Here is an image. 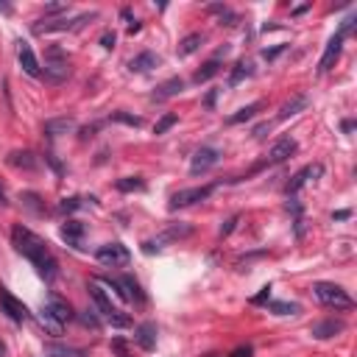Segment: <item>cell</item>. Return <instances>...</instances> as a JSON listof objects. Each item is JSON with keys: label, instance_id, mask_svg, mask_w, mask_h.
<instances>
[{"label": "cell", "instance_id": "cell-1", "mask_svg": "<svg viewBox=\"0 0 357 357\" xmlns=\"http://www.w3.org/2000/svg\"><path fill=\"white\" fill-rule=\"evenodd\" d=\"M12 243H15V249L37 268V274H40L42 279H53V276H56V260H53L48 243H45L40 235H34L31 229H26V226L17 224V226L12 229Z\"/></svg>", "mask_w": 357, "mask_h": 357}, {"label": "cell", "instance_id": "cell-2", "mask_svg": "<svg viewBox=\"0 0 357 357\" xmlns=\"http://www.w3.org/2000/svg\"><path fill=\"white\" fill-rule=\"evenodd\" d=\"M313 293L324 307H335V310H351L354 307V299L335 282H315Z\"/></svg>", "mask_w": 357, "mask_h": 357}, {"label": "cell", "instance_id": "cell-3", "mask_svg": "<svg viewBox=\"0 0 357 357\" xmlns=\"http://www.w3.org/2000/svg\"><path fill=\"white\" fill-rule=\"evenodd\" d=\"M90 296H92V301L98 304V310H101V315L112 324V326H117V329H126V326H131V318L123 313V310H117L115 304H112V299L98 288V285H90Z\"/></svg>", "mask_w": 357, "mask_h": 357}, {"label": "cell", "instance_id": "cell-4", "mask_svg": "<svg viewBox=\"0 0 357 357\" xmlns=\"http://www.w3.org/2000/svg\"><path fill=\"white\" fill-rule=\"evenodd\" d=\"M95 260L101 265H106V268H126L131 254H128V249L123 243H106V246H101L95 251Z\"/></svg>", "mask_w": 357, "mask_h": 357}, {"label": "cell", "instance_id": "cell-5", "mask_svg": "<svg viewBox=\"0 0 357 357\" xmlns=\"http://www.w3.org/2000/svg\"><path fill=\"white\" fill-rule=\"evenodd\" d=\"M218 185H204V188H188V190H178L170 196V210H182V207H190V204H199V201H207L213 193H215Z\"/></svg>", "mask_w": 357, "mask_h": 357}, {"label": "cell", "instance_id": "cell-6", "mask_svg": "<svg viewBox=\"0 0 357 357\" xmlns=\"http://www.w3.org/2000/svg\"><path fill=\"white\" fill-rule=\"evenodd\" d=\"M193 229L188 226V224H173L170 229H165L159 238H153V240H145L142 243V251L145 254H153V251H162L165 249V243H170V240H178V238H188Z\"/></svg>", "mask_w": 357, "mask_h": 357}, {"label": "cell", "instance_id": "cell-7", "mask_svg": "<svg viewBox=\"0 0 357 357\" xmlns=\"http://www.w3.org/2000/svg\"><path fill=\"white\" fill-rule=\"evenodd\" d=\"M0 313H6L12 321H17V324H23V321H28V307L17 299V296H12L3 285H0Z\"/></svg>", "mask_w": 357, "mask_h": 357}, {"label": "cell", "instance_id": "cell-8", "mask_svg": "<svg viewBox=\"0 0 357 357\" xmlns=\"http://www.w3.org/2000/svg\"><path fill=\"white\" fill-rule=\"evenodd\" d=\"M321 176H324V165H321V162H313V165L301 167V170L290 178V185H288V196H296L307 182H315V178H321Z\"/></svg>", "mask_w": 357, "mask_h": 357}, {"label": "cell", "instance_id": "cell-9", "mask_svg": "<svg viewBox=\"0 0 357 357\" xmlns=\"http://www.w3.org/2000/svg\"><path fill=\"white\" fill-rule=\"evenodd\" d=\"M218 159H221V153H218L215 148L204 145V148H199V151L193 153V162H190V173H193V176H199V173H207L213 165H218Z\"/></svg>", "mask_w": 357, "mask_h": 357}, {"label": "cell", "instance_id": "cell-10", "mask_svg": "<svg viewBox=\"0 0 357 357\" xmlns=\"http://www.w3.org/2000/svg\"><path fill=\"white\" fill-rule=\"evenodd\" d=\"M296 151H299L296 140H293V137H282V140H276V142H274V148L268 151V162H265V165H279V162L290 159Z\"/></svg>", "mask_w": 357, "mask_h": 357}, {"label": "cell", "instance_id": "cell-11", "mask_svg": "<svg viewBox=\"0 0 357 357\" xmlns=\"http://www.w3.org/2000/svg\"><path fill=\"white\" fill-rule=\"evenodd\" d=\"M343 40H346V37L335 34V37L326 42V51H324V56H321V62H318V73H329V70L335 67V62H338V56H340V48H343Z\"/></svg>", "mask_w": 357, "mask_h": 357}, {"label": "cell", "instance_id": "cell-12", "mask_svg": "<svg viewBox=\"0 0 357 357\" xmlns=\"http://www.w3.org/2000/svg\"><path fill=\"white\" fill-rule=\"evenodd\" d=\"M45 313H51L56 321H62V324H67L70 318H73V310H70V304L62 299V296H56V293H51L48 296V301H45V307H42Z\"/></svg>", "mask_w": 357, "mask_h": 357}, {"label": "cell", "instance_id": "cell-13", "mask_svg": "<svg viewBox=\"0 0 357 357\" xmlns=\"http://www.w3.org/2000/svg\"><path fill=\"white\" fill-rule=\"evenodd\" d=\"M346 329V324L340 321V318H326V321H318V324H313V338H318V340H326V338H335V335H340Z\"/></svg>", "mask_w": 357, "mask_h": 357}, {"label": "cell", "instance_id": "cell-14", "mask_svg": "<svg viewBox=\"0 0 357 357\" xmlns=\"http://www.w3.org/2000/svg\"><path fill=\"white\" fill-rule=\"evenodd\" d=\"M17 59H20V67L28 73V76H40L42 70H40V62H37V56H34V51H31V45L28 42H17Z\"/></svg>", "mask_w": 357, "mask_h": 357}, {"label": "cell", "instance_id": "cell-15", "mask_svg": "<svg viewBox=\"0 0 357 357\" xmlns=\"http://www.w3.org/2000/svg\"><path fill=\"white\" fill-rule=\"evenodd\" d=\"M134 340H137V346L142 351H153V346H156V324H151V321L140 324L137 332H134Z\"/></svg>", "mask_w": 357, "mask_h": 357}, {"label": "cell", "instance_id": "cell-16", "mask_svg": "<svg viewBox=\"0 0 357 357\" xmlns=\"http://www.w3.org/2000/svg\"><path fill=\"white\" fill-rule=\"evenodd\" d=\"M9 165L17 167V170H37L40 167V156L31 153V151H15V153H9Z\"/></svg>", "mask_w": 357, "mask_h": 357}, {"label": "cell", "instance_id": "cell-17", "mask_svg": "<svg viewBox=\"0 0 357 357\" xmlns=\"http://www.w3.org/2000/svg\"><path fill=\"white\" fill-rule=\"evenodd\" d=\"M185 90V81L182 78H167L165 84H159L156 87V92H153V101H165V98H173V95H178V92H182Z\"/></svg>", "mask_w": 357, "mask_h": 357}, {"label": "cell", "instance_id": "cell-18", "mask_svg": "<svg viewBox=\"0 0 357 357\" xmlns=\"http://www.w3.org/2000/svg\"><path fill=\"white\" fill-rule=\"evenodd\" d=\"M62 238L67 240V246H81V238H84V224L81 221H67L62 226Z\"/></svg>", "mask_w": 357, "mask_h": 357}, {"label": "cell", "instance_id": "cell-19", "mask_svg": "<svg viewBox=\"0 0 357 357\" xmlns=\"http://www.w3.org/2000/svg\"><path fill=\"white\" fill-rule=\"evenodd\" d=\"M156 65H159V56H156V53H148V51H145V53L134 56L128 67H131L134 73H148V70H153Z\"/></svg>", "mask_w": 357, "mask_h": 357}, {"label": "cell", "instance_id": "cell-20", "mask_svg": "<svg viewBox=\"0 0 357 357\" xmlns=\"http://www.w3.org/2000/svg\"><path fill=\"white\" fill-rule=\"evenodd\" d=\"M307 103H310V101H307L304 95H296L293 101H288V103H285V106L279 109L276 120H288V117H296V115H299L301 109H307Z\"/></svg>", "mask_w": 357, "mask_h": 357}, {"label": "cell", "instance_id": "cell-21", "mask_svg": "<svg viewBox=\"0 0 357 357\" xmlns=\"http://www.w3.org/2000/svg\"><path fill=\"white\" fill-rule=\"evenodd\" d=\"M260 109H263V101H254V103H249V106L238 109L235 115H229V117H226V123H229V126H238V123H243V120H251Z\"/></svg>", "mask_w": 357, "mask_h": 357}, {"label": "cell", "instance_id": "cell-22", "mask_svg": "<svg viewBox=\"0 0 357 357\" xmlns=\"http://www.w3.org/2000/svg\"><path fill=\"white\" fill-rule=\"evenodd\" d=\"M115 188L120 193H142L145 190V182H142L140 176H123V178H117V182H115Z\"/></svg>", "mask_w": 357, "mask_h": 357}, {"label": "cell", "instance_id": "cell-23", "mask_svg": "<svg viewBox=\"0 0 357 357\" xmlns=\"http://www.w3.org/2000/svg\"><path fill=\"white\" fill-rule=\"evenodd\" d=\"M201 42H204V34H188L182 42H178V56H190V53H196L199 48H201Z\"/></svg>", "mask_w": 357, "mask_h": 357}, {"label": "cell", "instance_id": "cell-24", "mask_svg": "<svg viewBox=\"0 0 357 357\" xmlns=\"http://www.w3.org/2000/svg\"><path fill=\"white\" fill-rule=\"evenodd\" d=\"M73 128H76V120H70V117H59V120H48V123H45V131H48L51 137L67 134V131H73Z\"/></svg>", "mask_w": 357, "mask_h": 357}, {"label": "cell", "instance_id": "cell-25", "mask_svg": "<svg viewBox=\"0 0 357 357\" xmlns=\"http://www.w3.org/2000/svg\"><path fill=\"white\" fill-rule=\"evenodd\" d=\"M218 73H221V62H218V59H210L201 70H196L193 81H196V84H204V81H210V78H213V76H218Z\"/></svg>", "mask_w": 357, "mask_h": 357}, {"label": "cell", "instance_id": "cell-26", "mask_svg": "<svg viewBox=\"0 0 357 357\" xmlns=\"http://www.w3.org/2000/svg\"><path fill=\"white\" fill-rule=\"evenodd\" d=\"M251 73H254L251 62H246V59H243V62H238V65H235V70H232V76H229V84H232V87H238V84H240L243 78H249Z\"/></svg>", "mask_w": 357, "mask_h": 357}, {"label": "cell", "instance_id": "cell-27", "mask_svg": "<svg viewBox=\"0 0 357 357\" xmlns=\"http://www.w3.org/2000/svg\"><path fill=\"white\" fill-rule=\"evenodd\" d=\"M51 357H87V351L81 349H70V346H48Z\"/></svg>", "mask_w": 357, "mask_h": 357}, {"label": "cell", "instance_id": "cell-28", "mask_svg": "<svg viewBox=\"0 0 357 357\" xmlns=\"http://www.w3.org/2000/svg\"><path fill=\"white\" fill-rule=\"evenodd\" d=\"M40 321H42V326H45V329H48L51 335H62V326H65V324H62V321H56V318H53L51 313H45V310H42Z\"/></svg>", "mask_w": 357, "mask_h": 357}, {"label": "cell", "instance_id": "cell-29", "mask_svg": "<svg viewBox=\"0 0 357 357\" xmlns=\"http://www.w3.org/2000/svg\"><path fill=\"white\" fill-rule=\"evenodd\" d=\"M112 120L115 123H126V126H142V117H137V115H128V112H112Z\"/></svg>", "mask_w": 357, "mask_h": 357}, {"label": "cell", "instance_id": "cell-30", "mask_svg": "<svg viewBox=\"0 0 357 357\" xmlns=\"http://www.w3.org/2000/svg\"><path fill=\"white\" fill-rule=\"evenodd\" d=\"M176 123H178V117L170 112V115H165V117H162V120L153 126V134H165V131H167V128H173Z\"/></svg>", "mask_w": 357, "mask_h": 357}, {"label": "cell", "instance_id": "cell-31", "mask_svg": "<svg viewBox=\"0 0 357 357\" xmlns=\"http://www.w3.org/2000/svg\"><path fill=\"white\" fill-rule=\"evenodd\" d=\"M271 310H274L276 315H296V313H299V304H288V301H274V304H271Z\"/></svg>", "mask_w": 357, "mask_h": 357}, {"label": "cell", "instance_id": "cell-32", "mask_svg": "<svg viewBox=\"0 0 357 357\" xmlns=\"http://www.w3.org/2000/svg\"><path fill=\"white\" fill-rule=\"evenodd\" d=\"M78 207H81V199H62V204H59L62 213H76Z\"/></svg>", "mask_w": 357, "mask_h": 357}, {"label": "cell", "instance_id": "cell-33", "mask_svg": "<svg viewBox=\"0 0 357 357\" xmlns=\"http://www.w3.org/2000/svg\"><path fill=\"white\" fill-rule=\"evenodd\" d=\"M23 201H26V207H28V210H34V213H42V207L37 204V201H40V196H34V193H26V196H23Z\"/></svg>", "mask_w": 357, "mask_h": 357}, {"label": "cell", "instance_id": "cell-34", "mask_svg": "<svg viewBox=\"0 0 357 357\" xmlns=\"http://www.w3.org/2000/svg\"><path fill=\"white\" fill-rule=\"evenodd\" d=\"M78 318H81V324H84V326H92V329H98V326H101V321H98V318H95L90 310H87V313H81Z\"/></svg>", "mask_w": 357, "mask_h": 357}, {"label": "cell", "instance_id": "cell-35", "mask_svg": "<svg viewBox=\"0 0 357 357\" xmlns=\"http://www.w3.org/2000/svg\"><path fill=\"white\" fill-rule=\"evenodd\" d=\"M112 351H115L117 357H131V354H128V349H126V343H123L120 338H115V340H112Z\"/></svg>", "mask_w": 357, "mask_h": 357}, {"label": "cell", "instance_id": "cell-36", "mask_svg": "<svg viewBox=\"0 0 357 357\" xmlns=\"http://www.w3.org/2000/svg\"><path fill=\"white\" fill-rule=\"evenodd\" d=\"M282 51H285V45H274V48H263V59H268V62H271V59H276V56H279Z\"/></svg>", "mask_w": 357, "mask_h": 357}, {"label": "cell", "instance_id": "cell-37", "mask_svg": "<svg viewBox=\"0 0 357 357\" xmlns=\"http://www.w3.org/2000/svg\"><path fill=\"white\" fill-rule=\"evenodd\" d=\"M251 354H254V349H251V346L246 343V346H238V349H235V351H232L229 357H251Z\"/></svg>", "mask_w": 357, "mask_h": 357}, {"label": "cell", "instance_id": "cell-38", "mask_svg": "<svg viewBox=\"0 0 357 357\" xmlns=\"http://www.w3.org/2000/svg\"><path fill=\"white\" fill-rule=\"evenodd\" d=\"M115 40H117V37H115V34H112V31H106V34H103V37H101V45H103V48H106V51H112V48H115Z\"/></svg>", "mask_w": 357, "mask_h": 357}, {"label": "cell", "instance_id": "cell-39", "mask_svg": "<svg viewBox=\"0 0 357 357\" xmlns=\"http://www.w3.org/2000/svg\"><path fill=\"white\" fill-rule=\"evenodd\" d=\"M268 296H271V285H268V288H263V293H260V296H254V299H251V304H263Z\"/></svg>", "mask_w": 357, "mask_h": 357}, {"label": "cell", "instance_id": "cell-40", "mask_svg": "<svg viewBox=\"0 0 357 357\" xmlns=\"http://www.w3.org/2000/svg\"><path fill=\"white\" fill-rule=\"evenodd\" d=\"M235 224H238V218H229V221H226V226L221 229V238H226V235H229V232L235 229Z\"/></svg>", "mask_w": 357, "mask_h": 357}, {"label": "cell", "instance_id": "cell-41", "mask_svg": "<svg viewBox=\"0 0 357 357\" xmlns=\"http://www.w3.org/2000/svg\"><path fill=\"white\" fill-rule=\"evenodd\" d=\"M343 131L351 134V131H354V123H351V120H343Z\"/></svg>", "mask_w": 357, "mask_h": 357}, {"label": "cell", "instance_id": "cell-42", "mask_svg": "<svg viewBox=\"0 0 357 357\" xmlns=\"http://www.w3.org/2000/svg\"><path fill=\"white\" fill-rule=\"evenodd\" d=\"M351 213L349 210H340V213H335V221H343V218H349Z\"/></svg>", "mask_w": 357, "mask_h": 357}, {"label": "cell", "instance_id": "cell-43", "mask_svg": "<svg viewBox=\"0 0 357 357\" xmlns=\"http://www.w3.org/2000/svg\"><path fill=\"white\" fill-rule=\"evenodd\" d=\"M137 31H140V23H137V20H134V23H131V26H128V34H137Z\"/></svg>", "mask_w": 357, "mask_h": 357}, {"label": "cell", "instance_id": "cell-44", "mask_svg": "<svg viewBox=\"0 0 357 357\" xmlns=\"http://www.w3.org/2000/svg\"><path fill=\"white\" fill-rule=\"evenodd\" d=\"M9 201H6V193H3V188H0V207H6Z\"/></svg>", "mask_w": 357, "mask_h": 357}, {"label": "cell", "instance_id": "cell-45", "mask_svg": "<svg viewBox=\"0 0 357 357\" xmlns=\"http://www.w3.org/2000/svg\"><path fill=\"white\" fill-rule=\"evenodd\" d=\"M0 357H6V346H3V340H0Z\"/></svg>", "mask_w": 357, "mask_h": 357}]
</instances>
